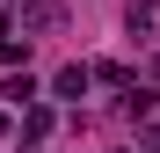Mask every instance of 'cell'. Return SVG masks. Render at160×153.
Wrapping results in <instances>:
<instances>
[{
    "label": "cell",
    "instance_id": "6da1fadb",
    "mask_svg": "<svg viewBox=\"0 0 160 153\" xmlns=\"http://www.w3.org/2000/svg\"><path fill=\"white\" fill-rule=\"evenodd\" d=\"M58 22H66L58 0H22V29H58Z\"/></svg>",
    "mask_w": 160,
    "mask_h": 153
},
{
    "label": "cell",
    "instance_id": "7a4b0ae2",
    "mask_svg": "<svg viewBox=\"0 0 160 153\" xmlns=\"http://www.w3.org/2000/svg\"><path fill=\"white\" fill-rule=\"evenodd\" d=\"M58 95H66V102L88 95V66H66V73H58Z\"/></svg>",
    "mask_w": 160,
    "mask_h": 153
},
{
    "label": "cell",
    "instance_id": "3957f363",
    "mask_svg": "<svg viewBox=\"0 0 160 153\" xmlns=\"http://www.w3.org/2000/svg\"><path fill=\"white\" fill-rule=\"evenodd\" d=\"M0 95H8V102H15V110H22V102H37V80H29V73H15V80H8V88H0Z\"/></svg>",
    "mask_w": 160,
    "mask_h": 153
},
{
    "label": "cell",
    "instance_id": "8992f818",
    "mask_svg": "<svg viewBox=\"0 0 160 153\" xmlns=\"http://www.w3.org/2000/svg\"><path fill=\"white\" fill-rule=\"evenodd\" d=\"M153 146H160V131H153Z\"/></svg>",
    "mask_w": 160,
    "mask_h": 153
},
{
    "label": "cell",
    "instance_id": "277c9868",
    "mask_svg": "<svg viewBox=\"0 0 160 153\" xmlns=\"http://www.w3.org/2000/svg\"><path fill=\"white\" fill-rule=\"evenodd\" d=\"M153 15H160V0H131V29H146Z\"/></svg>",
    "mask_w": 160,
    "mask_h": 153
},
{
    "label": "cell",
    "instance_id": "5b68a950",
    "mask_svg": "<svg viewBox=\"0 0 160 153\" xmlns=\"http://www.w3.org/2000/svg\"><path fill=\"white\" fill-rule=\"evenodd\" d=\"M0 131H8V117H0Z\"/></svg>",
    "mask_w": 160,
    "mask_h": 153
}]
</instances>
